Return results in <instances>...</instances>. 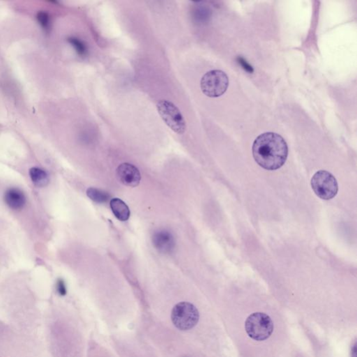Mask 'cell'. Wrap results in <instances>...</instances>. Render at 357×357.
Returning <instances> with one entry per match:
<instances>
[{
    "label": "cell",
    "instance_id": "obj_1",
    "mask_svg": "<svg viewBox=\"0 0 357 357\" xmlns=\"http://www.w3.org/2000/svg\"><path fill=\"white\" fill-rule=\"evenodd\" d=\"M252 150L257 164L267 171L281 169L288 158V145L284 138L276 133L267 132L259 136Z\"/></svg>",
    "mask_w": 357,
    "mask_h": 357
},
{
    "label": "cell",
    "instance_id": "obj_2",
    "mask_svg": "<svg viewBox=\"0 0 357 357\" xmlns=\"http://www.w3.org/2000/svg\"><path fill=\"white\" fill-rule=\"evenodd\" d=\"M248 337L255 341L267 340L274 331V323L270 317L262 313H255L248 317L245 323Z\"/></svg>",
    "mask_w": 357,
    "mask_h": 357
},
{
    "label": "cell",
    "instance_id": "obj_3",
    "mask_svg": "<svg viewBox=\"0 0 357 357\" xmlns=\"http://www.w3.org/2000/svg\"><path fill=\"white\" fill-rule=\"evenodd\" d=\"M229 79L226 73L220 70H212L206 73L200 81V87L204 95L210 98H216L226 92Z\"/></svg>",
    "mask_w": 357,
    "mask_h": 357
},
{
    "label": "cell",
    "instance_id": "obj_4",
    "mask_svg": "<svg viewBox=\"0 0 357 357\" xmlns=\"http://www.w3.org/2000/svg\"><path fill=\"white\" fill-rule=\"evenodd\" d=\"M157 110L166 125L178 134H183L186 124L178 107L166 100H161L157 104Z\"/></svg>",
    "mask_w": 357,
    "mask_h": 357
},
{
    "label": "cell",
    "instance_id": "obj_5",
    "mask_svg": "<svg viewBox=\"0 0 357 357\" xmlns=\"http://www.w3.org/2000/svg\"><path fill=\"white\" fill-rule=\"evenodd\" d=\"M311 186L316 195L325 200L334 198L339 190L337 178L326 171H318L313 176Z\"/></svg>",
    "mask_w": 357,
    "mask_h": 357
},
{
    "label": "cell",
    "instance_id": "obj_6",
    "mask_svg": "<svg viewBox=\"0 0 357 357\" xmlns=\"http://www.w3.org/2000/svg\"><path fill=\"white\" fill-rule=\"evenodd\" d=\"M198 311L188 302L178 303L172 311V321L178 330L186 331L193 328L199 321Z\"/></svg>",
    "mask_w": 357,
    "mask_h": 357
},
{
    "label": "cell",
    "instance_id": "obj_7",
    "mask_svg": "<svg viewBox=\"0 0 357 357\" xmlns=\"http://www.w3.org/2000/svg\"><path fill=\"white\" fill-rule=\"evenodd\" d=\"M117 176L123 184L136 187L141 182L140 171L136 166L128 163L121 164L117 169Z\"/></svg>",
    "mask_w": 357,
    "mask_h": 357
},
{
    "label": "cell",
    "instance_id": "obj_8",
    "mask_svg": "<svg viewBox=\"0 0 357 357\" xmlns=\"http://www.w3.org/2000/svg\"><path fill=\"white\" fill-rule=\"evenodd\" d=\"M153 243L159 251L171 253L176 246V241L170 231L162 230L156 232L153 236Z\"/></svg>",
    "mask_w": 357,
    "mask_h": 357
},
{
    "label": "cell",
    "instance_id": "obj_9",
    "mask_svg": "<svg viewBox=\"0 0 357 357\" xmlns=\"http://www.w3.org/2000/svg\"><path fill=\"white\" fill-rule=\"evenodd\" d=\"M4 200L7 205L14 210H20L26 203L25 195L19 188H8L5 192Z\"/></svg>",
    "mask_w": 357,
    "mask_h": 357
},
{
    "label": "cell",
    "instance_id": "obj_10",
    "mask_svg": "<svg viewBox=\"0 0 357 357\" xmlns=\"http://www.w3.org/2000/svg\"><path fill=\"white\" fill-rule=\"evenodd\" d=\"M110 207L116 216L121 221H126L130 217V210L129 206L123 200L119 198H113L110 200Z\"/></svg>",
    "mask_w": 357,
    "mask_h": 357
},
{
    "label": "cell",
    "instance_id": "obj_11",
    "mask_svg": "<svg viewBox=\"0 0 357 357\" xmlns=\"http://www.w3.org/2000/svg\"><path fill=\"white\" fill-rule=\"evenodd\" d=\"M29 176L34 184L38 187H44L49 183V176L45 171L38 168H31L29 170Z\"/></svg>",
    "mask_w": 357,
    "mask_h": 357
},
{
    "label": "cell",
    "instance_id": "obj_12",
    "mask_svg": "<svg viewBox=\"0 0 357 357\" xmlns=\"http://www.w3.org/2000/svg\"><path fill=\"white\" fill-rule=\"evenodd\" d=\"M87 195L89 198L96 203H105L110 198V195L108 192L94 187L87 189Z\"/></svg>",
    "mask_w": 357,
    "mask_h": 357
},
{
    "label": "cell",
    "instance_id": "obj_13",
    "mask_svg": "<svg viewBox=\"0 0 357 357\" xmlns=\"http://www.w3.org/2000/svg\"><path fill=\"white\" fill-rule=\"evenodd\" d=\"M68 41L71 43V45L75 48L78 54L80 56L86 55L87 49L85 45L84 44L83 41H80L78 38L75 37H70L68 38Z\"/></svg>",
    "mask_w": 357,
    "mask_h": 357
},
{
    "label": "cell",
    "instance_id": "obj_14",
    "mask_svg": "<svg viewBox=\"0 0 357 357\" xmlns=\"http://www.w3.org/2000/svg\"><path fill=\"white\" fill-rule=\"evenodd\" d=\"M37 19L41 27L45 30H48L49 27H50V16H49L48 14L44 11L39 12L37 15Z\"/></svg>",
    "mask_w": 357,
    "mask_h": 357
},
{
    "label": "cell",
    "instance_id": "obj_15",
    "mask_svg": "<svg viewBox=\"0 0 357 357\" xmlns=\"http://www.w3.org/2000/svg\"><path fill=\"white\" fill-rule=\"evenodd\" d=\"M57 290L61 296L66 295V288L65 283L62 279H59L57 282Z\"/></svg>",
    "mask_w": 357,
    "mask_h": 357
}]
</instances>
